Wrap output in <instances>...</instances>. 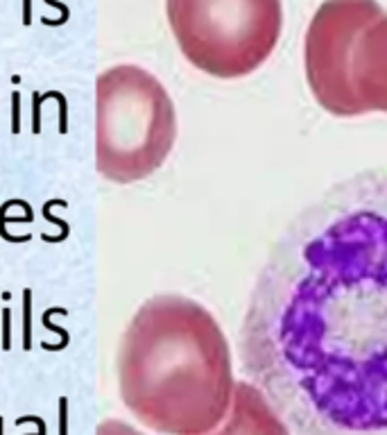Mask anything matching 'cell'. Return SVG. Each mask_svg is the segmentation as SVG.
Masks as SVG:
<instances>
[{"mask_svg": "<svg viewBox=\"0 0 387 435\" xmlns=\"http://www.w3.org/2000/svg\"><path fill=\"white\" fill-rule=\"evenodd\" d=\"M206 435H290V429L254 383L236 381L227 417Z\"/></svg>", "mask_w": 387, "mask_h": 435, "instance_id": "obj_6", "label": "cell"}, {"mask_svg": "<svg viewBox=\"0 0 387 435\" xmlns=\"http://www.w3.org/2000/svg\"><path fill=\"white\" fill-rule=\"evenodd\" d=\"M181 55L202 73L233 79L254 73L281 37V0H166Z\"/></svg>", "mask_w": 387, "mask_h": 435, "instance_id": "obj_5", "label": "cell"}, {"mask_svg": "<svg viewBox=\"0 0 387 435\" xmlns=\"http://www.w3.org/2000/svg\"><path fill=\"white\" fill-rule=\"evenodd\" d=\"M306 77L333 116L387 114V14L376 0H326L306 34Z\"/></svg>", "mask_w": 387, "mask_h": 435, "instance_id": "obj_3", "label": "cell"}, {"mask_svg": "<svg viewBox=\"0 0 387 435\" xmlns=\"http://www.w3.org/2000/svg\"><path fill=\"white\" fill-rule=\"evenodd\" d=\"M116 363L122 403L152 431L206 435L227 417L236 386L231 349L195 299L143 301L122 331Z\"/></svg>", "mask_w": 387, "mask_h": 435, "instance_id": "obj_2", "label": "cell"}, {"mask_svg": "<svg viewBox=\"0 0 387 435\" xmlns=\"http://www.w3.org/2000/svg\"><path fill=\"white\" fill-rule=\"evenodd\" d=\"M61 417H64L61 420V433L66 435V399H61Z\"/></svg>", "mask_w": 387, "mask_h": 435, "instance_id": "obj_8", "label": "cell"}, {"mask_svg": "<svg viewBox=\"0 0 387 435\" xmlns=\"http://www.w3.org/2000/svg\"><path fill=\"white\" fill-rule=\"evenodd\" d=\"M177 141V111L166 86L134 64L96 82V168L107 181L134 184L166 164Z\"/></svg>", "mask_w": 387, "mask_h": 435, "instance_id": "obj_4", "label": "cell"}, {"mask_svg": "<svg viewBox=\"0 0 387 435\" xmlns=\"http://www.w3.org/2000/svg\"><path fill=\"white\" fill-rule=\"evenodd\" d=\"M96 435H143V433L120 420H105L98 427Z\"/></svg>", "mask_w": 387, "mask_h": 435, "instance_id": "obj_7", "label": "cell"}, {"mask_svg": "<svg viewBox=\"0 0 387 435\" xmlns=\"http://www.w3.org/2000/svg\"><path fill=\"white\" fill-rule=\"evenodd\" d=\"M254 383L299 435H387V173L335 181L283 229L240 329Z\"/></svg>", "mask_w": 387, "mask_h": 435, "instance_id": "obj_1", "label": "cell"}]
</instances>
